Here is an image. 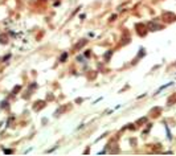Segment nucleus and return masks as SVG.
<instances>
[{"label": "nucleus", "instance_id": "obj_1", "mask_svg": "<svg viewBox=\"0 0 176 156\" xmlns=\"http://www.w3.org/2000/svg\"><path fill=\"white\" fill-rule=\"evenodd\" d=\"M161 17H163V21H164V22H167V24L176 21V15H175L174 12H163Z\"/></svg>", "mask_w": 176, "mask_h": 156}, {"label": "nucleus", "instance_id": "obj_2", "mask_svg": "<svg viewBox=\"0 0 176 156\" xmlns=\"http://www.w3.org/2000/svg\"><path fill=\"white\" fill-rule=\"evenodd\" d=\"M135 28H137V33L140 37H143V36L147 35V32H148V28H147V25L142 24V22H138L137 25H135Z\"/></svg>", "mask_w": 176, "mask_h": 156}, {"label": "nucleus", "instance_id": "obj_3", "mask_svg": "<svg viewBox=\"0 0 176 156\" xmlns=\"http://www.w3.org/2000/svg\"><path fill=\"white\" fill-rule=\"evenodd\" d=\"M147 28H148V30H151V32H154V30H160V29H163V27H161L160 24H158L156 21H150L148 24H147Z\"/></svg>", "mask_w": 176, "mask_h": 156}, {"label": "nucleus", "instance_id": "obj_4", "mask_svg": "<svg viewBox=\"0 0 176 156\" xmlns=\"http://www.w3.org/2000/svg\"><path fill=\"white\" fill-rule=\"evenodd\" d=\"M160 112H161V109H160V107H155V109L151 110V112H150V114H151V117H155V118H156V117H159V114H160Z\"/></svg>", "mask_w": 176, "mask_h": 156}, {"label": "nucleus", "instance_id": "obj_5", "mask_svg": "<svg viewBox=\"0 0 176 156\" xmlns=\"http://www.w3.org/2000/svg\"><path fill=\"white\" fill-rule=\"evenodd\" d=\"M174 103H176V94H172L171 97L167 99V104H168V106H171V104H174Z\"/></svg>", "mask_w": 176, "mask_h": 156}, {"label": "nucleus", "instance_id": "obj_6", "mask_svg": "<svg viewBox=\"0 0 176 156\" xmlns=\"http://www.w3.org/2000/svg\"><path fill=\"white\" fill-rule=\"evenodd\" d=\"M86 44H87V40H81V41H79L78 44L76 45V50H79L81 48H84Z\"/></svg>", "mask_w": 176, "mask_h": 156}, {"label": "nucleus", "instance_id": "obj_7", "mask_svg": "<svg viewBox=\"0 0 176 156\" xmlns=\"http://www.w3.org/2000/svg\"><path fill=\"white\" fill-rule=\"evenodd\" d=\"M172 83H174V82H168V83H167V85H163V86H160V87H159V89H158V91L156 93H155V94H159V93H160L161 91V90H164V89H167V87H168V86H171V85Z\"/></svg>", "mask_w": 176, "mask_h": 156}, {"label": "nucleus", "instance_id": "obj_8", "mask_svg": "<svg viewBox=\"0 0 176 156\" xmlns=\"http://www.w3.org/2000/svg\"><path fill=\"white\" fill-rule=\"evenodd\" d=\"M122 40H123V41H121V44H122V45H124V44H129V42H130V36L127 35V33H124V37L122 38Z\"/></svg>", "mask_w": 176, "mask_h": 156}, {"label": "nucleus", "instance_id": "obj_9", "mask_svg": "<svg viewBox=\"0 0 176 156\" xmlns=\"http://www.w3.org/2000/svg\"><path fill=\"white\" fill-rule=\"evenodd\" d=\"M66 58H68V53L64 52L61 56H60V62H65V61H66Z\"/></svg>", "mask_w": 176, "mask_h": 156}, {"label": "nucleus", "instance_id": "obj_10", "mask_svg": "<svg viewBox=\"0 0 176 156\" xmlns=\"http://www.w3.org/2000/svg\"><path fill=\"white\" fill-rule=\"evenodd\" d=\"M65 110V106H62V107H60V109H57L54 111V117H58V115H61V112Z\"/></svg>", "mask_w": 176, "mask_h": 156}, {"label": "nucleus", "instance_id": "obj_11", "mask_svg": "<svg viewBox=\"0 0 176 156\" xmlns=\"http://www.w3.org/2000/svg\"><path fill=\"white\" fill-rule=\"evenodd\" d=\"M144 54H146V49H144V48H140V49H139V53H138V57H137V58L143 57Z\"/></svg>", "mask_w": 176, "mask_h": 156}, {"label": "nucleus", "instance_id": "obj_12", "mask_svg": "<svg viewBox=\"0 0 176 156\" xmlns=\"http://www.w3.org/2000/svg\"><path fill=\"white\" fill-rule=\"evenodd\" d=\"M144 123H147V118H146V117L139 118L138 120H137V124H144Z\"/></svg>", "mask_w": 176, "mask_h": 156}, {"label": "nucleus", "instance_id": "obj_13", "mask_svg": "<svg viewBox=\"0 0 176 156\" xmlns=\"http://www.w3.org/2000/svg\"><path fill=\"white\" fill-rule=\"evenodd\" d=\"M111 56H113V50H109V52H106V53H105V56H103V57H105V59L107 61V59H109L110 57H111Z\"/></svg>", "mask_w": 176, "mask_h": 156}, {"label": "nucleus", "instance_id": "obj_14", "mask_svg": "<svg viewBox=\"0 0 176 156\" xmlns=\"http://www.w3.org/2000/svg\"><path fill=\"white\" fill-rule=\"evenodd\" d=\"M166 130H167V136H168V139L171 140L172 136H171V132H169V128H168V126H166Z\"/></svg>", "mask_w": 176, "mask_h": 156}, {"label": "nucleus", "instance_id": "obj_15", "mask_svg": "<svg viewBox=\"0 0 176 156\" xmlns=\"http://www.w3.org/2000/svg\"><path fill=\"white\" fill-rule=\"evenodd\" d=\"M0 42H3V44H7V37H5V36H1V37H0Z\"/></svg>", "mask_w": 176, "mask_h": 156}, {"label": "nucleus", "instance_id": "obj_16", "mask_svg": "<svg viewBox=\"0 0 176 156\" xmlns=\"http://www.w3.org/2000/svg\"><path fill=\"white\" fill-rule=\"evenodd\" d=\"M20 89H21V87H20V86H16L15 87V89H13V91H12V94H17V91H19V90Z\"/></svg>", "mask_w": 176, "mask_h": 156}, {"label": "nucleus", "instance_id": "obj_17", "mask_svg": "<svg viewBox=\"0 0 176 156\" xmlns=\"http://www.w3.org/2000/svg\"><path fill=\"white\" fill-rule=\"evenodd\" d=\"M150 128H151V124H147V128H146V130H144V131H143V134H147V132L150 131Z\"/></svg>", "mask_w": 176, "mask_h": 156}, {"label": "nucleus", "instance_id": "obj_18", "mask_svg": "<svg viewBox=\"0 0 176 156\" xmlns=\"http://www.w3.org/2000/svg\"><path fill=\"white\" fill-rule=\"evenodd\" d=\"M115 19H117V15H113V16H110V21H114Z\"/></svg>", "mask_w": 176, "mask_h": 156}, {"label": "nucleus", "instance_id": "obj_19", "mask_svg": "<svg viewBox=\"0 0 176 156\" xmlns=\"http://www.w3.org/2000/svg\"><path fill=\"white\" fill-rule=\"evenodd\" d=\"M1 107H4V109H8V104H7V102H3Z\"/></svg>", "mask_w": 176, "mask_h": 156}, {"label": "nucleus", "instance_id": "obj_20", "mask_svg": "<svg viewBox=\"0 0 176 156\" xmlns=\"http://www.w3.org/2000/svg\"><path fill=\"white\" fill-rule=\"evenodd\" d=\"M8 58H11V54H7V56H5V57L4 58H3V61H7V59Z\"/></svg>", "mask_w": 176, "mask_h": 156}, {"label": "nucleus", "instance_id": "obj_21", "mask_svg": "<svg viewBox=\"0 0 176 156\" xmlns=\"http://www.w3.org/2000/svg\"><path fill=\"white\" fill-rule=\"evenodd\" d=\"M85 56H86V57H89V56H90V50H87V52H85Z\"/></svg>", "mask_w": 176, "mask_h": 156}, {"label": "nucleus", "instance_id": "obj_22", "mask_svg": "<svg viewBox=\"0 0 176 156\" xmlns=\"http://www.w3.org/2000/svg\"><path fill=\"white\" fill-rule=\"evenodd\" d=\"M4 152H5V154H11L12 151H11V149H4Z\"/></svg>", "mask_w": 176, "mask_h": 156}, {"label": "nucleus", "instance_id": "obj_23", "mask_svg": "<svg viewBox=\"0 0 176 156\" xmlns=\"http://www.w3.org/2000/svg\"><path fill=\"white\" fill-rule=\"evenodd\" d=\"M76 102H77V103H81V102H82V98H78V99H77V101H76Z\"/></svg>", "mask_w": 176, "mask_h": 156}]
</instances>
